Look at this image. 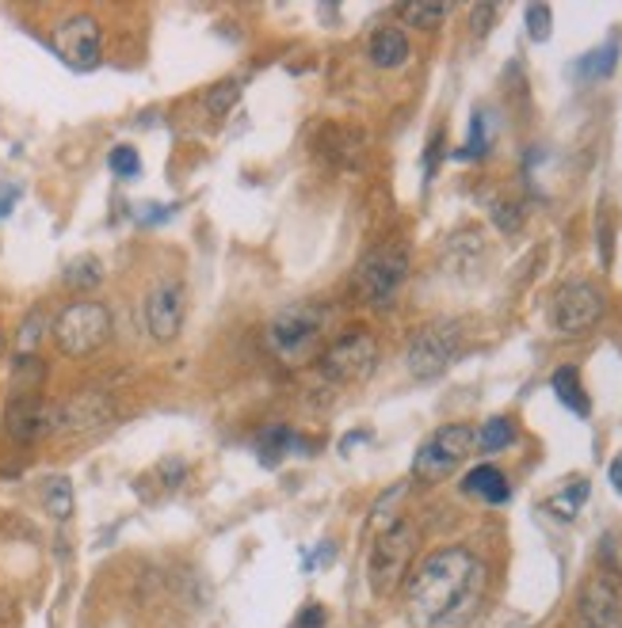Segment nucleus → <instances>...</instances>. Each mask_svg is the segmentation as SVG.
Returning <instances> with one entry per match:
<instances>
[{"mask_svg":"<svg viewBox=\"0 0 622 628\" xmlns=\"http://www.w3.org/2000/svg\"><path fill=\"white\" fill-rule=\"evenodd\" d=\"M488 568L477 552L451 545L424 556L405 579V614L413 628H466L482 609Z\"/></svg>","mask_w":622,"mask_h":628,"instance_id":"nucleus-1","label":"nucleus"},{"mask_svg":"<svg viewBox=\"0 0 622 628\" xmlns=\"http://www.w3.org/2000/svg\"><path fill=\"white\" fill-rule=\"evenodd\" d=\"M325 325H328V309L317 301H298V305H287L279 317L268 325V347L279 362L295 366L302 358H309L317 351L325 336Z\"/></svg>","mask_w":622,"mask_h":628,"instance_id":"nucleus-2","label":"nucleus"},{"mask_svg":"<svg viewBox=\"0 0 622 628\" xmlns=\"http://www.w3.org/2000/svg\"><path fill=\"white\" fill-rule=\"evenodd\" d=\"M416 545H421V534H416L413 522H402V518L389 522L375 537V549H371L367 560V579L378 598H386L389 590H397L408 579V568L416 560Z\"/></svg>","mask_w":622,"mask_h":628,"instance_id":"nucleus-3","label":"nucleus"},{"mask_svg":"<svg viewBox=\"0 0 622 628\" xmlns=\"http://www.w3.org/2000/svg\"><path fill=\"white\" fill-rule=\"evenodd\" d=\"M55 347L66 358H88L111 339V312L100 301H73L55 317Z\"/></svg>","mask_w":622,"mask_h":628,"instance_id":"nucleus-4","label":"nucleus"},{"mask_svg":"<svg viewBox=\"0 0 622 628\" xmlns=\"http://www.w3.org/2000/svg\"><path fill=\"white\" fill-rule=\"evenodd\" d=\"M477 450V430L470 423H447L424 438V446L413 457V477L424 484H440Z\"/></svg>","mask_w":622,"mask_h":628,"instance_id":"nucleus-5","label":"nucleus"},{"mask_svg":"<svg viewBox=\"0 0 622 628\" xmlns=\"http://www.w3.org/2000/svg\"><path fill=\"white\" fill-rule=\"evenodd\" d=\"M408 278V251L402 245H382L355 267V293L375 309H386Z\"/></svg>","mask_w":622,"mask_h":628,"instance_id":"nucleus-6","label":"nucleus"},{"mask_svg":"<svg viewBox=\"0 0 622 628\" xmlns=\"http://www.w3.org/2000/svg\"><path fill=\"white\" fill-rule=\"evenodd\" d=\"M375 362H378L375 336H371L367 328H352L325 347L317 370H322L325 381H333V385H363L371 373H375Z\"/></svg>","mask_w":622,"mask_h":628,"instance_id":"nucleus-7","label":"nucleus"},{"mask_svg":"<svg viewBox=\"0 0 622 628\" xmlns=\"http://www.w3.org/2000/svg\"><path fill=\"white\" fill-rule=\"evenodd\" d=\"M458 347H462V328L455 320H435L421 331V336L413 339V347H408V373L416 377V381H435V377H443L451 370V362L458 358Z\"/></svg>","mask_w":622,"mask_h":628,"instance_id":"nucleus-8","label":"nucleus"},{"mask_svg":"<svg viewBox=\"0 0 622 628\" xmlns=\"http://www.w3.org/2000/svg\"><path fill=\"white\" fill-rule=\"evenodd\" d=\"M603 317V293L595 290L592 282H569L557 290L554 309H550V320H554L557 336H584L600 325Z\"/></svg>","mask_w":622,"mask_h":628,"instance_id":"nucleus-9","label":"nucleus"},{"mask_svg":"<svg viewBox=\"0 0 622 628\" xmlns=\"http://www.w3.org/2000/svg\"><path fill=\"white\" fill-rule=\"evenodd\" d=\"M55 47L73 69H96L100 66V53H103V31L92 16L77 12L58 23Z\"/></svg>","mask_w":622,"mask_h":628,"instance_id":"nucleus-10","label":"nucleus"},{"mask_svg":"<svg viewBox=\"0 0 622 628\" xmlns=\"http://www.w3.org/2000/svg\"><path fill=\"white\" fill-rule=\"evenodd\" d=\"M4 430L16 438V442L31 446V442H39V438H47L58 430V408L42 400L39 392L12 397V403H8V411H4Z\"/></svg>","mask_w":622,"mask_h":628,"instance_id":"nucleus-11","label":"nucleus"},{"mask_svg":"<svg viewBox=\"0 0 622 628\" xmlns=\"http://www.w3.org/2000/svg\"><path fill=\"white\" fill-rule=\"evenodd\" d=\"M573 628H622V602L619 590L608 576H592L576 598Z\"/></svg>","mask_w":622,"mask_h":628,"instance_id":"nucleus-12","label":"nucleus"},{"mask_svg":"<svg viewBox=\"0 0 622 628\" xmlns=\"http://www.w3.org/2000/svg\"><path fill=\"white\" fill-rule=\"evenodd\" d=\"M146 328L157 343H172L184 328V286L176 278H165L146 298Z\"/></svg>","mask_w":622,"mask_h":628,"instance_id":"nucleus-13","label":"nucleus"},{"mask_svg":"<svg viewBox=\"0 0 622 628\" xmlns=\"http://www.w3.org/2000/svg\"><path fill=\"white\" fill-rule=\"evenodd\" d=\"M111 419V400L103 392L88 389L69 397L58 408V430H73V435H88V430H100Z\"/></svg>","mask_w":622,"mask_h":628,"instance_id":"nucleus-14","label":"nucleus"},{"mask_svg":"<svg viewBox=\"0 0 622 628\" xmlns=\"http://www.w3.org/2000/svg\"><path fill=\"white\" fill-rule=\"evenodd\" d=\"M462 491H466V496H477V499L493 502V507H501V502L512 499L509 477H504L496 465H477V469H470L466 480H462Z\"/></svg>","mask_w":622,"mask_h":628,"instance_id":"nucleus-15","label":"nucleus"},{"mask_svg":"<svg viewBox=\"0 0 622 628\" xmlns=\"http://www.w3.org/2000/svg\"><path fill=\"white\" fill-rule=\"evenodd\" d=\"M371 61L378 69H402L408 61V34L402 27H378L371 34Z\"/></svg>","mask_w":622,"mask_h":628,"instance_id":"nucleus-16","label":"nucleus"},{"mask_svg":"<svg viewBox=\"0 0 622 628\" xmlns=\"http://www.w3.org/2000/svg\"><path fill=\"white\" fill-rule=\"evenodd\" d=\"M550 389H554V397L562 400L573 416H581V419L592 416V400H589V392H584L576 366H562V370H554V377H550Z\"/></svg>","mask_w":622,"mask_h":628,"instance_id":"nucleus-17","label":"nucleus"},{"mask_svg":"<svg viewBox=\"0 0 622 628\" xmlns=\"http://www.w3.org/2000/svg\"><path fill=\"white\" fill-rule=\"evenodd\" d=\"M615 66H619V34H611L603 47L589 50L581 61H576V77H581V80H603V77L615 73Z\"/></svg>","mask_w":622,"mask_h":628,"instance_id":"nucleus-18","label":"nucleus"},{"mask_svg":"<svg viewBox=\"0 0 622 628\" xmlns=\"http://www.w3.org/2000/svg\"><path fill=\"white\" fill-rule=\"evenodd\" d=\"M397 16L416 31H435L451 16V4H443V0H408V4L397 8Z\"/></svg>","mask_w":622,"mask_h":628,"instance_id":"nucleus-19","label":"nucleus"},{"mask_svg":"<svg viewBox=\"0 0 622 628\" xmlns=\"http://www.w3.org/2000/svg\"><path fill=\"white\" fill-rule=\"evenodd\" d=\"M515 442V427L509 416H493L477 427V450L482 453H501Z\"/></svg>","mask_w":622,"mask_h":628,"instance_id":"nucleus-20","label":"nucleus"},{"mask_svg":"<svg viewBox=\"0 0 622 628\" xmlns=\"http://www.w3.org/2000/svg\"><path fill=\"white\" fill-rule=\"evenodd\" d=\"M584 499H589V480H576V484H565L557 496L546 499V510L550 515H557L562 522H573L576 510L584 507Z\"/></svg>","mask_w":622,"mask_h":628,"instance_id":"nucleus-21","label":"nucleus"},{"mask_svg":"<svg viewBox=\"0 0 622 628\" xmlns=\"http://www.w3.org/2000/svg\"><path fill=\"white\" fill-rule=\"evenodd\" d=\"M302 446H306V442H302L295 430L283 427V423H275V427L264 430V446H260V453L268 457V465H275V461H279V457L295 453V450H302Z\"/></svg>","mask_w":622,"mask_h":628,"instance_id":"nucleus-22","label":"nucleus"},{"mask_svg":"<svg viewBox=\"0 0 622 628\" xmlns=\"http://www.w3.org/2000/svg\"><path fill=\"white\" fill-rule=\"evenodd\" d=\"M103 282V267L96 256H81L66 267V286L69 290H96Z\"/></svg>","mask_w":622,"mask_h":628,"instance_id":"nucleus-23","label":"nucleus"},{"mask_svg":"<svg viewBox=\"0 0 622 628\" xmlns=\"http://www.w3.org/2000/svg\"><path fill=\"white\" fill-rule=\"evenodd\" d=\"M42 502H47L50 518L66 522V518L73 515V484H69L66 477L47 480V488H42Z\"/></svg>","mask_w":622,"mask_h":628,"instance_id":"nucleus-24","label":"nucleus"},{"mask_svg":"<svg viewBox=\"0 0 622 628\" xmlns=\"http://www.w3.org/2000/svg\"><path fill=\"white\" fill-rule=\"evenodd\" d=\"M241 100V80H218L215 88L207 92V111L215 114V119H221V114H229L234 111V103Z\"/></svg>","mask_w":622,"mask_h":628,"instance_id":"nucleus-25","label":"nucleus"},{"mask_svg":"<svg viewBox=\"0 0 622 628\" xmlns=\"http://www.w3.org/2000/svg\"><path fill=\"white\" fill-rule=\"evenodd\" d=\"M42 377H47V370H42L39 358L20 355V362H16V397H28V392H39Z\"/></svg>","mask_w":622,"mask_h":628,"instance_id":"nucleus-26","label":"nucleus"},{"mask_svg":"<svg viewBox=\"0 0 622 628\" xmlns=\"http://www.w3.org/2000/svg\"><path fill=\"white\" fill-rule=\"evenodd\" d=\"M488 152V130H485V114L474 111V119H470V138L466 146L455 152V160H482Z\"/></svg>","mask_w":622,"mask_h":628,"instance_id":"nucleus-27","label":"nucleus"},{"mask_svg":"<svg viewBox=\"0 0 622 628\" xmlns=\"http://www.w3.org/2000/svg\"><path fill=\"white\" fill-rule=\"evenodd\" d=\"M108 165H111V172L119 176V179H135L141 172V157L130 146H115L111 157H108Z\"/></svg>","mask_w":622,"mask_h":628,"instance_id":"nucleus-28","label":"nucleus"},{"mask_svg":"<svg viewBox=\"0 0 622 628\" xmlns=\"http://www.w3.org/2000/svg\"><path fill=\"white\" fill-rule=\"evenodd\" d=\"M527 31L535 42H546L550 31H554V12H550L546 4H531L527 8Z\"/></svg>","mask_w":622,"mask_h":628,"instance_id":"nucleus-29","label":"nucleus"},{"mask_svg":"<svg viewBox=\"0 0 622 628\" xmlns=\"http://www.w3.org/2000/svg\"><path fill=\"white\" fill-rule=\"evenodd\" d=\"M42 325H47V320H42V312H31V317H28V325L20 328V355H31L34 347H39V339H42Z\"/></svg>","mask_w":622,"mask_h":628,"instance_id":"nucleus-30","label":"nucleus"},{"mask_svg":"<svg viewBox=\"0 0 622 628\" xmlns=\"http://www.w3.org/2000/svg\"><path fill=\"white\" fill-rule=\"evenodd\" d=\"M493 221H496V226H501L504 232H515V229H520V210H515V206H509V202H496L493 206Z\"/></svg>","mask_w":622,"mask_h":628,"instance_id":"nucleus-31","label":"nucleus"},{"mask_svg":"<svg viewBox=\"0 0 622 628\" xmlns=\"http://www.w3.org/2000/svg\"><path fill=\"white\" fill-rule=\"evenodd\" d=\"M493 20H496V4H477L474 8V16H470V27H474L477 39H482V34H488Z\"/></svg>","mask_w":622,"mask_h":628,"instance_id":"nucleus-32","label":"nucleus"},{"mask_svg":"<svg viewBox=\"0 0 622 628\" xmlns=\"http://www.w3.org/2000/svg\"><path fill=\"white\" fill-rule=\"evenodd\" d=\"M295 628H325V606L309 602L306 609H302V617L295 621Z\"/></svg>","mask_w":622,"mask_h":628,"instance_id":"nucleus-33","label":"nucleus"},{"mask_svg":"<svg viewBox=\"0 0 622 628\" xmlns=\"http://www.w3.org/2000/svg\"><path fill=\"white\" fill-rule=\"evenodd\" d=\"M16 202H20V187H16V183H4V187H0V218H8Z\"/></svg>","mask_w":622,"mask_h":628,"instance_id":"nucleus-34","label":"nucleus"},{"mask_svg":"<svg viewBox=\"0 0 622 628\" xmlns=\"http://www.w3.org/2000/svg\"><path fill=\"white\" fill-rule=\"evenodd\" d=\"M443 152V133H435L432 146H428V160H424V176H435V160H440Z\"/></svg>","mask_w":622,"mask_h":628,"instance_id":"nucleus-35","label":"nucleus"},{"mask_svg":"<svg viewBox=\"0 0 622 628\" xmlns=\"http://www.w3.org/2000/svg\"><path fill=\"white\" fill-rule=\"evenodd\" d=\"M608 477H611V488H615V491H622V453L615 457V461H611Z\"/></svg>","mask_w":622,"mask_h":628,"instance_id":"nucleus-36","label":"nucleus"},{"mask_svg":"<svg viewBox=\"0 0 622 628\" xmlns=\"http://www.w3.org/2000/svg\"><path fill=\"white\" fill-rule=\"evenodd\" d=\"M333 556H336V552H333V545H322V552H317L314 560L306 564V568H317V564H333Z\"/></svg>","mask_w":622,"mask_h":628,"instance_id":"nucleus-37","label":"nucleus"},{"mask_svg":"<svg viewBox=\"0 0 622 628\" xmlns=\"http://www.w3.org/2000/svg\"><path fill=\"white\" fill-rule=\"evenodd\" d=\"M0 355H4V331H0Z\"/></svg>","mask_w":622,"mask_h":628,"instance_id":"nucleus-38","label":"nucleus"}]
</instances>
